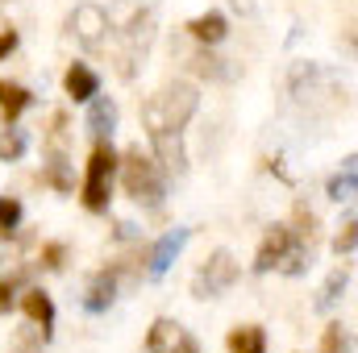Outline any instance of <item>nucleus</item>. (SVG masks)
<instances>
[{
  "mask_svg": "<svg viewBox=\"0 0 358 353\" xmlns=\"http://www.w3.org/2000/svg\"><path fill=\"white\" fill-rule=\"evenodd\" d=\"M196 104H200V96H196L192 84H171V88H163L159 96H150L146 108H142L150 146H155L159 163L167 171H176V175L183 171V125L192 121Z\"/></svg>",
  "mask_w": 358,
  "mask_h": 353,
  "instance_id": "obj_1",
  "label": "nucleus"
},
{
  "mask_svg": "<svg viewBox=\"0 0 358 353\" xmlns=\"http://www.w3.org/2000/svg\"><path fill=\"white\" fill-rule=\"evenodd\" d=\"M308 241L304 233H292L287 225H275L267 229L263 246H259V258H255V270L267 274V270H283V274H304V262H308Z\"/></svg>",
  "mask_w": 358,
  "mask_h": 353,
  "instance_id": "obj_2",
  "label": "nucleus"
},
{
  "mask_svg": "<svg viewBox=\"0 0 358 353\" xmlns=\"http://www.w3.org/2000/svg\"><path fill=\"white\" fill-rule=\"evenodd\" d=\"M121 179H125V191H129L138 204H146V208H159V204H163V179H159L155 163H150L138 146L121 158Z\"/></svg>",
  "mask_w": 358,
  "mask_h": 353,
  "instance_id": "obj_3",
  "label": "nucleus"
},
{
  "mask_svg": "<svg viewBox=\"0 0 358 353\" xmlns=\"http://www.w3.org/2000/svg\"><path fill=\"white\" fill-rule=\"evenodd\" d=\"M113 171H117V154H113V146L96 142V150H92V158H88V179H84V204H88L92 212H104V208H108Z\"/></svg>",
  "mask_w": 358,
  "mask_h": 353,
  "instance_id": "obj_4",
  "label": "nucleus"
},
{
  "mask_svg": "<svg viewBox=\"0 0 358 353\" xmlns=\"http://www.w3.org/2000/svg\"><path fill=\"white\" fill-rule=\"evenodd\" d=\"M234 278H238V266H234V258H229L225 250H217V254L208 258V266L196 274V283H192V287H196V295H200V299H213V295H221Z\"/></svg>",
  "mask_w": 358,
  "mask_h": 353,
  "instance_id": "obj_5",
  "label": "nucleus"
},
{
  "mask_svg": "<svg viewBox=\"0 0 358 353\" xmlns=\"http://www.w3.org/2000/svg\"><path fill=\"white\" fill-rule=\"evenodd\" d=\"M183 246H187V229H171V233L150 250V266H146V270H150V278H163V274L171 270V262L179 258V250H183Z\"/></svg>",
  "mask_w": 358,
  "mask_h": 353,
  "instance_id": "obj_6",
  "label": "nucleus"
},
{
  "mask_svg": "<svg viewBox=\"0 0 358 353\" xmlns=\"http://www.w3.org/2000/svg\"><path fill=\"white\" fill-rule=\"evenodd\" d=\"M113 125H117V104L108 100V96H92V108H88V129L96 142H104L108 133H113Z\"/></svg>",
  "mask_w": 358,
  "mask_h": 353,
  "instance_id": "obj_7",
  "label": "nucleus"
},
{
  "mask_svg": "<svg viewBox=\"0 0 358 353\" xmlns=\"http://www.w3.org/2000/svg\"><path fill=\"white\" fill-rule=\"evenodd\" d=\"M21 308H25V316H29L34 324H42V337H50V324H55V303H50V295L34 287V291L21 295Z\"/></svg>",
  "mask_w": 358,
  "mask_h": 353,
  "instance_id": "obj_8",
  "label": "nucleus"
},
{
  "mask_svg": "<svg viewBox=\"0 0 358 353\" xmlns=\"http://www.w3.org/2000/svg\"><path fill=\"white\" fill-rule=\"evenodd\" d=\"M71 29L80 33L84 46H100V38H104V13L100 8H80L71 17Z\"/></svg>",
  "mask_w": 358,
  "mask_h": 353,
  "instance_id": "obj_9",
  "label": "nucleus"
},
{
  "mask_svg": "<svg viewBox=\"0 0 358 353\" xmlns=\"http://www.w3.org/2000/svg\"><path fill=\"white\" fill-rule=\"evenodd\" d=\"M63 84H67V96H71V100H92V96L100 91L96 71H88L84 63H76V67L67 71V80H63Z\"/></svg>",
  "mask_w": 358,
  "mask_h": 353,
  "instance_id": "obj_10",
  "label": "nucleus"
},
{
  "mask_svg": "<svg viewBox=\"0 0 358 353\" xmlns=\"http://www.w3.org/2000/svg\"><path fill=\"white\" fill-rule=\"evenodd\" d=\"M113 295H117V278L104 270V274H96V278H92L88 295H84V308H88V312H104V308L113 303Z\"/></svg>",
  "mask_w": 358,
  "mask_h": 353,
  "instance_id": "obj_11",
  "label": "nucleus"
},
{
  "mask_svg": "<svg viewBox=\"0 0 358 353\" xmlns=\"http://www.w3.org/2000/svg\"><path fill=\"white\" fill-rule=\"evenodd\" d=\"M225 17L221 13H204V17H196V21H187V33L196 38V42H221L225 38Z\"/></svg>",
  "mask_w": 358,
  "mask_h": 353,
  "instance_id": "obj_12",
  "label": "nucleus"
},
{
  "mask_svg": "<svg viewBox=\"0 0 358 353\" xmlns=\"http://www.w3.org/2000/svg\"><path fill=\"white\" fill-rule=\"evenodd\" d=\"M229 353H267V337L255 324H242L229 333Z\"/></svg>",
  "mask_w": 358,
  "mask_h": 353,
  "instance_id": "obj_13",
  "label": "nucleus"
},
{
  "mask_svg": "<svg viewBox=\"0 0 358 353\" xmlns=\"http://www.w3.org/2000/svg\"><path fill=\"white\" fill-rule=\"evenodd\" d=\"M0 108H4V117H8V121H17V117L29 108V91L17 88V84H4V80H0Z\"/></svg>",
  "mask_w": 358,
  "mask_h": 353,
  "instance_id": "obj_14",
  "label": "nucleus"
},
{
  "mask_svg": "<svg viewBox=\"0 0 358 353\" xmlns=\"http://www.w3.org/2000/svg\"><path fill=\"white\" fill-rule=\"evenodd\" d=\"M346 287H350V270H334V274H329V283H325V287H321V295H317V308H321V312H325V308H334V303L342 299V291H346Z\"/></svg>",
  "mask_w": 358,
  "mask_h": 353,
  "instance_id": "obj_15",
  "label": "nucleus"
},
{
  "mask_svg": "<svg viewBox=\"0 0 358 353\" xmlns=\"http://www.w3.org/2000/svg\"><path fill=\"white\" fill-rule=\"evenodd\" d=\"M176 341H179V324H171V320H155V329H150V337H146V350L163 353V350H171Z\"/></svg>",
  "mask_w": 358,
  "mask_h": 353,
  "instance_id": "obj_16",
  "label": "nucleus"
},
{
  "mask_svg": "<svg viewBox=\"0 0 358 353\" xmlns=\"http://www.w3.org/2000/svg\"><path fill=\"white\" fill-rule=\"evenodd\" d=\"M321 353H355V337L346 333V324H329V329H325Z\"/></svg>",
  "mask_w": 358,
  "mask_h": 353,
  "instance_id": "obj_17",
  "label": "nucleus"
},
{
  "mask_svg": "<svg viewBox=\"0 0 358 353\" xmlns=\"http://www.w3.org/2000/svg\"><path fill=\"white\" fill-rule=\"evenodd\" d=\"M46 183L59 187V191H71V187H76V175L67 171V158H63V154H55V158L46 163Z\"/></svg>",
  "mask_w": 358,
  "mask_h": 353,
  "instance_id": "obj_18",
  "label": "nucleus"
},
{
  "mask_svg": "<svg viewBox=\"0 0 358 353\" xmlns=\"http://www.w3.org/2000/svg\"><path fill=\"white\" fill-rule=\"evenodd\" d=\"M355 187H358L355 158H346V171H342L338 179H329V195H334V200H350V195H355Z\"/></svg>",
  "mask_w": 358,
  "mask_h": 353,
  "instance_id": "obj_19",
  "label": "nucleus"
},
{
  "mask_svg": "<svg viewBox=\"0 0 358 353\" xmlns=\"http://www.w3.org/2000/svg\"><path fill=\"white\" fill-rule=\"evenodd\" d=\"M21 154H25V133L21 129H4L0 133V158L4 163H17Z\"/></svg>",
  "mask_w": 358,
  "mask_h": 353,
  "instance_id": "obj_20",
  "label": "nucleus"
},
{
  "mask_svg": "<svg viewBox=\"0 0 358 353\" xmlns=\"http://www.w3.org/2000/svg\"><path fill=\"white\" fill-rule=\"evenodd\" d=\"M355 229H358V216L350 212V216H346V225H342V233H338V241H334V250H338V254H346V258L355 254V241H358Z\"/></svg>",
  "mask_w": 358,
  "mask_h": 353,
  "instance_id": "obj_21",
  "label": "nucleus"
},
{
  "mask_svg": "<svg viewBox=\"0 0 358 353\" xmlns=\"http://www.w3.org/2000/svg\"><path fill=\"white\" fill-rule=\"evenodd\" d=\"M21 220V204L17 200H0V237H8Z\"/></svg>",
  "mask_w": 358,
  "mask_h": 353,
  "instance_id": "obj_22",
  "label": "nucleus"
},
{
  "mask_svg": "<svg viewBox=\"0 0 358 353\" xmlns=\"http://www.w3.org/2000/svg\"><path fill=\"white\" fill-rule=\"evenodd\" d=\"M17 287H21V274H8V278H0V316L13 308V295H17Z\"/></svg>",
  "mask_w": 358,
  "mask_h": 353,
  "instance_id": "obj_23",
  "label": "nucleus"
},
{
  "mask_svg": "<svg viewBox=\"0 0 358 353\" xmlns=\"http://www.w3.org/2000/svg\"><path fill=\"white\" fill-rule=\"evenodd\" d=\"M171 353H200V345H196V341H192L187 333H179V341L171 345Z\"/></svg>",
  "mask_w": 358,
  "mask_h": 353,
  "instance_id": "obj_24",
  "label": "nucleus"
},
{
  "mask_svg": "<svg viewBox=\"0 0 358 353\" xmlns=\"http://www.w3.org/2000/svg\"><path fill=\"white\" fill-rule=\"evenodd\" d=\"M17 46V29H0V59Z\"/></svg>",
  "mask_w": 358,
  "mask_h": 353,
  "instance_id": "obj_25",
  "label": "nucleus"
},
{
  "mask_svg": "<svg viewBox=\"0 0 358 353\" xmlns=\"http://www.w3.org/2000/svg\"><path fill=\"white\" fill-rule=\"evenodd\" d=\"M46 266H50V270L63 266V246H46Z\"/></svg>",
  "mask_w": 358,
  "mask_h": 353,
  "instance_id": "obj_26",
  "label": "nucleus"
}]
</instances>
